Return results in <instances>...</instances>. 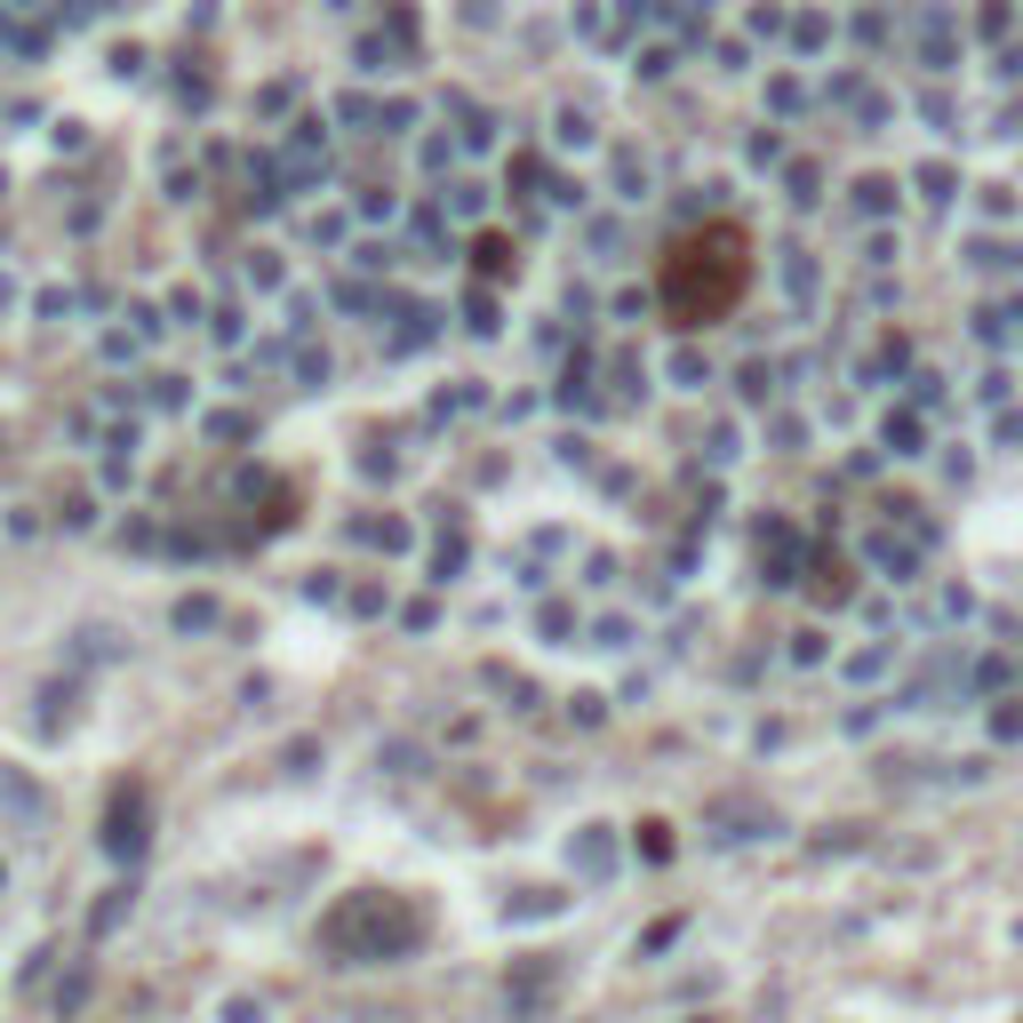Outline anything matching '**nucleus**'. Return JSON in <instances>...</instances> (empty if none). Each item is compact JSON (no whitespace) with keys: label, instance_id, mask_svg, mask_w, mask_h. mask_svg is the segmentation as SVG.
<instances>
[{"label":"nucleus","instance_id":"nucleus-1","mask_svg":"<svg viewBox=\"0 0 1023 1023\" xmlns=\"http://www.w3.org/2000/svg\"><path fill=\"white\" fill-rule=\"evenodd\" d=\"M743 272H752V256H743V232L736 224H704L688 232V241H672L664 256V304L679 328H704L720 320L728 304L743 296Z\"/></svg>","mask_w":1023,"mask_h":1023}]
</instances>
